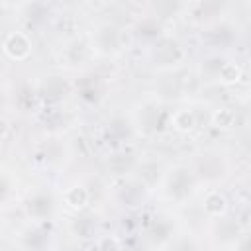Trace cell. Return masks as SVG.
<instances>
[{"instance_id":"1","label":"cell","mask_w":251,"mask_h":251,"mask_svg":"<svg viewBox=\"0 0 251 251\" xmlns=\"http://www.w3.org/2000/svg\"><path fill=\"white\" fill-rule=\"evenodd\" d=\"M37 208H41V216H45V214H49L51 212V208H53V204H51V198H47V196H35L31 202H29V212H37Z\"/></svg>"}]
</instances>
